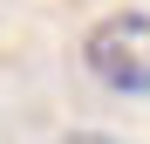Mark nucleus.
I'll return each mask as SVG.
<instances>
[{
	"label": "nucleus",
	"instance_id": "obj_1",
	"mask_svg": "<svg viewBox=\"0 0 150 144\" xmlns=\"http://www.w3.org/2000/svg\"><path fill=\"white\" fill-rule=\"evenodd\" d=\"M82 69L116 96H150V14L116 7L82 34Z\"/></svg>",
	"mask_w": 150,
	"mask_h": 144
},
{
	"label": "nucleus",
	"instance_id": "obj_2",
	"mask_svg": "<svg viewBox=\"0 0 150 144\" xmlns=\"http://www.w3.org/2000/svg\"><path fill=\"white\" fill-rule=\"evenodd\" d=\"M62 144H116V137H103V130H75V137H62Z\"/></svg>",
	"mask_w": 150,
	"mask_h": 144
}]
</instances>
